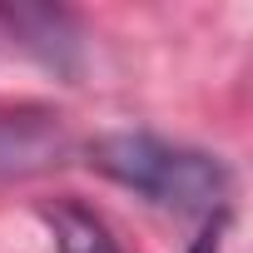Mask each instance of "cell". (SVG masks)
Here are the masks:
<instances>
[{"label": "cell", "instance_id": "3957f363", "mask_svg": "<svg viewBox=\"0 0 253 253\" xmlns=\"http://www.w3.org/2000/svg\"><path fill=\"white\" fill-rule=\"evenodd\" d=\"M60 149V134H50L45 124H25V139H15V124H0V169H30L45 164V154Z\"/></svg>", "mask_w": 253, "mask_h": 253}, {"label": "cell", "instance_id": "7a4b0ae2", "mask_svg": "<svg viewBox=\"0 0 253 253\" xmlns=\"http://www.w3.org/2000/svg\"><path fill=\"white\" fill-rule=\"evenodd\" d=\"M40 218L50 223V238H55L60 253H124V248L114 243L109 223H104L94 209L75 204V199H55V204H45Z\"/></svg>", "mask_w": 253, "mask_h": 253}, {"label": "cell", "instance_id": "6da1fadb", "mask_svg": "<svg viewBox=\"0 0 253 253\" xmlns=\"http://www.w3.org/2000/svg\"><path fill=\"white\" fill-rule=\"evenodd\" d=\"M89 164L99 174H109L114 184L144 194L159 209L174 213H199L213 218L228 199V169L218 154L189 149V144H169L159 134L144 129H119V134H99L89 144Z\"/></svg>", "mask_w": 253, "mask_h": 253}]
</instances>
